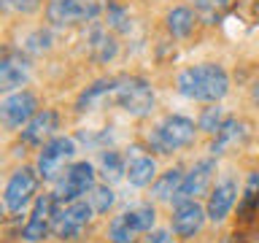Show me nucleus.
<instances>
[{
	"label": "nucleus",
	"mask_w": 259,
	"mask_h": 243,
	"mask_svg": "<svg viewBox=\"0 0 259 243\" xmlns=\"http://www.w3.org/2000/svg\"><path fill=\"white\" fill-rule=\"evenodd\" d=\"M176 89H178V95L186 97V100L219 103L227 92H230V76H227V70L216 62L189 65V68H184L178 73Z\"/></svg>",
	"instance_id": "f257e3e1"
},
{
	"label": "nucleus",
	"mask_w": 259,
	"mask_h": 243,
	"mask_svg": "<svg viewBox=\"0 0 259 243\" xmlns=\"http://www.w3.org/2000/svg\"><path fill=\"white\" fill-rule=\"evenodd\" d=\"M197 125L189 116H178V113H170L159 122L157 127L149 133V149L157 154H173L178 149H186V146L194 143V135H197Z\"/></svg>",
	"instance_id": "f03ea898"
},
{
	"label": "nucleus",
	"mask_w": 259,
	"mask_h": 243,
	"mask_svg": "<svg viewBox=\"0 0 259 243\" xmlns=\"http://www.w3.org/2000/svg\"><path fill=\"white\" fill-rule=\"evenodd\" d=\"M111 103H116L130 116L143 119L154 111V89L141 76H119V78H113Z\"/></svg>",
	"instance_id": "7ed1b4c3"
},
{
	"label": "nucleus",
	"mask_w": 259,
	"mask_h": 243,
	"mask_svg": "<svg viewBox=\"0 0 259 243\" xmlns=\"http://www.w3.org/2000/svg\"><path fill=\"white\" fill-rule=\"evenodd\" d=\"M111 0H49L46 22L52 27H76L84 22H95L105 16Z\"/></svg>",
	"instance_id": "20e7f679"
},
{
	"label": "nucleus",
	"mask_w": 259,
	"mask_h": 243,
	"mask_svg": "<svg viewBox=\"0 0 259 243\" xmlns=\"http://www.w3.org/2000/svg\"><path fill=\"white\" fill-rule=\"evenodd\" d=\"M73 157H76V141H73V138H65V135H54L49 143L40 146L35 170L44 181H57V178L68 170Z\"/></svg>",
	"instance_id": "39448f33"
},
{
	"label": "nucleus",
	"mask_w": 259,
	"mask_h": 243,
	"mask_svg": "<svg viewBox=\"0 0 259 243\" xmlns=\"http://www.w3.org/2000/svg\"><path fill=\"white\" fill-rule=\"evenodd\" d=\"M32 65L27 54L16 46H3L0 49V95H11L22 89L30 81Z\"/></svg>",
	"instance_id": "423d86ee"
},
{
	"label": "nucleus",
	"mask_w": 259,
	"mask_h": 243,
	"mask_svg": "<svg viewBox=\"0 0 259 243\" xmlns=\"http://www.w3.org/2000/svg\"><path fill=\"white\" fill-rule=\"evenodd\" d=\"M38 113V97L30 89H16L0 100V127L19 130Z\"/></svg>",
	"instance_id": "0eeeda50"
},
{
	"label": "nucleus",
	"mask_w": 259,
	"mask_h": 243,
	"mask_svg": "<svg viewBox=\"0 0 259 243\" xmlns=\"http://www.w3.org/2000/svg\"><path fill=\"white\" fill-rule=\"evenodd\" d=\"M92 206L87 200H70L68 206H57L54 211V224H52V232L57 235L60 240H73L78 238L81 230L89 224L92 219Z\"/></svg>",
	"instance_id": "6e6552de"
},
{
	"label": "nucleus",
	"mask_w": 259,
	"mask_h": 243,
	"mask_svg": "<svg viewBox=\"0 0 259 243\" xmlns=\"http://www.w3.org/2000/svg\"><path fill=\"white\" fill-rule=\"evenodd\" d=\"M92 189H95V168L89 165V162H73V165H68V170L57 178V200L60 202L81 200Z\"/></svg>",
	"instance_id": "1a4fd4ad"
},
{
	"label": "nucleus",
	"mask_w": 259,
	"mask_h": 243,
	"mask_svg": "<svg viewBox=\"0 0 259 243\" xmlns=\"http://www.w3.org/2000/svg\"><path fill=\"white\" fill-rule=\"evenodd\" d=\"M38 181H40L38 170H32V168H19V170H14V176L8 178L6 192H3L6 208L14 211V214H19L22 208H27L30 200L35 197V192H38Z\"/></svg>",
	"instance_id": "9d476101"
},
{
	"label": "nucleus",
	"mask_w": 259,
	"mask_h": 243,
	"mask_svg": "<svg viewBox=\"0 0 259 243\" xmlns=\"http://www.w3.org/2000/svg\"><path fill=\"white\" fill-rule=\"evenodd\" d=\"M216 176V159L213 157H205L200 162H194V168L189 173H184V181H181V189L173 197V202H186V200H197L202 197L208 189H210V181Z\"/></svg>",
	"instance_id": "9b49d317"
},
{
	"label": "nucleus",
	"mask_w": 259,
	"mask_h": 243,
	"mask_svg": "<svg viewBox=\"0 0 259 243\" xmlns=\"http://www.w3.org/2000/svg\"><path fill=\"white\" fill-rule=\"evenodd\" d=\"M57 202H60V200H57V194H40V197L35 200L27 224L22 227V238L27 243H38V240H44L46 235L52 232Z\"/></svg>",
	"instance_id": "f8f14e48"
},
{
	"label": "nucleus",
	"mask_w": 259,
	"mask_h": 243,
	"mask_svg": "<svg viewBox=\"0 0 259 243\" xmlns=\"http://www.w3.org/2000/svg\"><path fill=\"white\" fill-rule=\"evenodd\" d=\"M57 130H60V113H57L54 108H44L24 125L22 143L27 146V149H40L44 143L52 141Z\"/></svg>",
	"instance_id": "ddd939ff"
},
{
	"label": "nucleus",
	"mask_w": 259,
	"mask_h": 243,
	"mask_svg": "<svg viewBox=\"0 0 259 243\" xmlns=\"http://www.w3.org/2000/svg\"><path fill=\"white\" fill-rule=\"evenodd\" d=\"M205 208L200 206L197 200H186V202H178L176 211H173V219H170V224H173V232L178 235V238H194L202 224H205Z\"/></svg>",
	"instance_id": "4468645a"
},
{
	"label": "nucleus",
	"mask_w": 259,
	"mask_h": 243,
	"mask_svg": "<svg viewBox=\"0 0 259 243\" xmlns=\"http://www.w3.org/2000/svg\"><path fill=\"white\" fill-rule=\"evenodd\" d=\"M246 138H248V125L243 119L238 116H227L222 122V127L213 133V141H210V151L216 154H227V151H232V149H238V146L246 143Z\"/></svg>",
	"instance_id": "2eb2a0df"
},
{
	"label": "nucleus",
	"mask_w": 259,
	"mask_h": 243,
	"mask_svg": "<svg viewBox=\"0 0 259 243\" xmlns=\"http://www.w3.org/2000/svg\"><path fill=\"white\" fill-rule=\"evenodd\" d=\"M87 52L95 62H103V65L116 60V54H119L116 32L103 27V24H95V27L89 30V35H87Z\"/></svg>",
	"instance_id": "dca6fc26"
},
{
	"label": "nucleus",
	"mask_w": 259,
	"mask_h": 243,
	"mask_svg": "<svg viewBox=\"0 0 259 243\" xmlns=\"http://www.w3.org/2000/svg\"><path fill=\"white\" fill-rule=\"evenodd\" d=\"M235 200H238V184L232 181V178H227V181L216 184V189L210 192L208 197V206H205V214L210 222H224L227 216H230V211L235 206Z\"/></svg>",
	"instance_id": "f3484780"
},
{
	"label": "nucleus",
	"mask_w": 259,
	"mask_h": 243,
	"mask_svg": "<svg viewBox=\"0 0 259 243\" xmlns=\"http://www.w3.org/2000/svg\"><path fill=\"white\" fill-rule=\"evenodd\" d=\"M124 176L133 186H149V184H154V178H157V162H154V157H149V154H141V149H135L133 159H130L127 168H124Z\"/></svg>",
	"instance_id": "a211bd4d"
},
{
	"label": "nucleus",
	"mask_w": 259,
	"mask_h": 243,
	"mask_svg": "<svg viewBox=\"0 0 259 243\" xmlns=\"http://www.w3.org/2000/svg\"><path fill=\"white\" fill-rule=\"evenodd\" d=\"M111 89H113V78H100V81H95L92 87H87L84 92L78 95L76 111H78V113H89V111L103 108L105 103H111Z\"/></svg>",
	"instance_id": "6ab92c4d"
},
{
	"label": "nucleus",
	"mask_w": 259,
	"mask_h": 243,
	"mask_svg": "<svg viewBox=\"0 0 259 243\" xmlns=\"http://www.w3.org/2000/svg\"><path fill=\"white\" fill-rule=\"evenodd\" d=\"M197 22H200L197 14H194L189 6H176V8H170L167 16H165V27L173 38H189Z\"/></svg>",
	"instance_id": "aec40b11"
},
{
	"label": "nucleus",
	"mask_w": 259,
	"mask_h": 243,
	"mask_svg": "<svg viewBox=\"0 0 259 243\" xmlns=\"http://www.w3.org/2000/svg\"><path fill=\"white\" fill-rule=\"evenodd\" d=\"M181 181H184V170H181V168H170V170H165L162 176L154 178L151 194H154L157 200L173 202V197L178 194V189H181Z\"/></svg>",
	"instance_id": "412c9836"
},
{
	"label": "nucleus",
	"mask_w": 259,
	"mask_h": 243,
	"mask_svg": "<svg viewBox=\"0 0 259 243\" xmlns=\"http://www.w3.org/2000/svg\"><path fill=\"white\" fill-rule=\"evenodd\" d=\"M232 8V0H194V14L202 24H219Z\"/></svg>",
	"instance_id": "4be33fe9"
},
{
	"label": "nucleus",
	"mask_w": 259,
	"mask_h": 243,
	"mask_svg": "<svg viewBox=\"0 0 259 243\" xmlns=\"http://www.w3.org/2000/svg\"><path fill=\"white\" fill-rule=\"evenodd\" d=\"M121 219H124L127 227H133L138 235H143V232H151L154 222H157V211L151 206H135V208H127L124 214H121Z\"/></svg>",
	"instance_id": "5701e85b"
},
{
	"label": "nucleus",
	"mask_w": 259,
	"mask_h": 243,
	"mask_svg": "<svg viewBox=\"0 0 259 243\" xmlns=\"http://www.w3.org/2000/svg\"><path fill=\"white\" fill-rule=\"evenodd\" d=\"M105 27L113 32H130L133 30V16H130V8H124L121 3H108L105 8Z\"/></svg>",
	"instance_id": "b1692460"
},
{
	"label": "nucleus",
	"mask_w": 259,
	"mask_h": 243,
	"mask_svg": "<svg viewBox=\"0 0 259 243\" xmlns=\"http://www.w3.org/2000/svg\"><path fill=\"white\" fill-rule=\"evenodd\" d=\"M124 168H127V162L119 151L108 149V151L100 154V173H103L105 181H119V178L124 176Z\"/></svg>",
	"instance_id": "393cba45"
},
{
	"label": "nucleus",
	"mask_w": 259,
	"mask_h": 243,
	"mask_svg": "<svg viewBox=\"0 0 259 243\" xmlns=\"http://www.w3.org/2000/svg\"><path fill=\"white\" fill-rule=\"evenodd\" d=\"M108 240L111 243H138V232L133 227H127V222L119 216H113V222L108 224Z\"/></svg>",
	"instance_id": "a878e982"
},
{
	"label": "nucleus",
	"mask_w": 259,
	"mask_h": 243,
	"mask_svg": "<svg viewBox=\"0 0 259 243\" xmlns=\"http://www.w3.org/2000/svg\"><path fill=\"white\" fill-rule=\"evenodd\" d=\"M224 108H219V105L213 103L210 108H205L200 113V122H197V127L202 130V133H208V135H213L219 127H222V122H224Z\"/></svg>",
	"instance_id": "bb28decb"
},
{
	"label": "nucleus",
	"mask_w": 259,
	"mask_h": 243,
	"mask_svg": "<svg viewBox=\"0 0 259 243\" xmlns=\"http://www.w3.org/2000/svg\"><path fill=\"white\" fill-rule=\"evenodd\" d=\"M113 200H116V194H113V189L105 184V186H95V189H92L89 206H92L95 214H108V208L113 206Z\"/></svg>",
	"instance_id": "cd10ccee"
},
{
	"label": "nucleus",
	"mask_w": 259,
	"mask_h": 243,
	"mask_svg": "<svg viewBox=\"0 0 259 243\" xmlns=\"http://www.w3.org/2000/svg\"><path fill=\"white\" fill-rule=\"evenodd\" d=\"M40 0H0V11L6 14H32Z\"/></svg>",
	"instance_id": "c85d7f7f"
},
{
	"label": "nucleus",
	"mask_w": 259,
	"mask_h": 243,
	"mask_svg": "<svg viewBox=\"0 0 259 243\" xmlns=\"http://www.w3.org/2000/svg\"><path fill=\"white\" fill-rule=\"evenodd\" d=\"M143 243H173V238H170L167 230H154V232H149V238Z\"/></svg>",
	"instance_id": "c756f323"
},
{
	"label": "nucleus",
	"mask_w": 259,
	"mask_h": 243,
	"mask_svg": "<svg viewBox=\"0 0 259 243\" xmlns=\"http://www.w3.org/2000/svg\"><path fill=\"white\" fill-rule=\"evenodd\" d=\"M251 97H254V100L259 103V78H256V84L251 87Z\"/></svg>",
	"instance_id": "7c9ffc66"
}]
</instances>
